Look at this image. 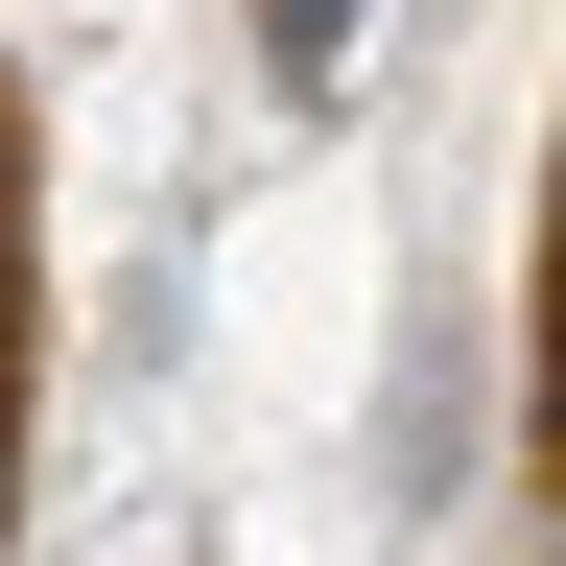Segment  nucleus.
<instances>
[{
    "instance_id": "nucleus-1",
    "label": "nucleus",
    "mask_w": 566,
    "mask_h": 566,
    "mask_svg": "<svg viewBox=\"0 0 566 566\" xmlns=\"http://www.w3.org/2000/svg\"><path fill=\"white\" fill-rule=\"evenodd\" d=\"M237 24H260V71H283V95H331V71H354V24H378V0H237Z\"/></svg>"
}]
</instances>
